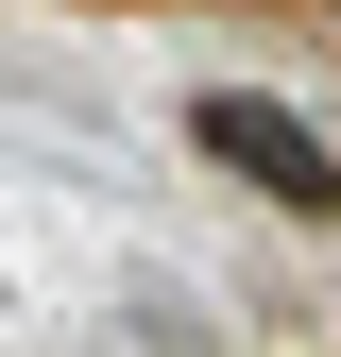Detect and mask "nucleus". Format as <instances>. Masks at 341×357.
Wrapping results in <instances>:
<instances>
[{
  "mask_svg": "<svg viewBox=\"0 0 341 357\" xmlns=\"http://www.w3.org/2000/svg\"><path fill=\"white\" fill-rule=\"evenodd\" d=\"M205 153H222V170H256V188H273V204H341V170H324V137H307V119H273V102H239V85H222V102H205Z\"/></svg>",
  "mask_w": 341,
  "mask_h": 357,
  "instance_id": "obj_1",
  "label": "nucleus"
}]
</instances>
